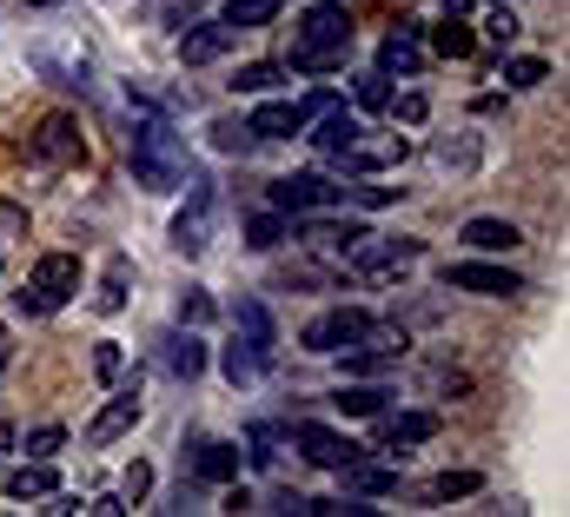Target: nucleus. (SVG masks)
I'll list each match as a JSON object with an SVG mask.
<instances>
[{
  "label": "nucleus",
  "mask_w": 570,
  "mask_h": 517,
  "mask_svg": "<svg viewBox=\"0 0 570 517\" xmlns=\"http://www.w3.org/2000/svg\"><path fill=\"white\" fill-rule=\"evenodd\" d=\"M127 159H134V179H140L146 193H179L186 186V139L166 127L159 114H146L140 127H134Z\"/></svg>",
  "instance_id": "f257e3e1"
},
{
  "label": "nucleus",
  "mask_w": 570,
  "mask_h": 517,
  "mask_svg": "<svg viewBox=\"0 0 570 517\" xmlns=\"http://www.w3.org/2000/svg\"><path fill=\"white\" fill-rule=\"evenodd\" d=\"M73 292H80V258L73 253H40L33 258V272H27V285L13 292V305L40 319V312H60Z\"/></svg>",
  "instance_id": "f03ea898"
},
{
  "label": "nucleus",
  "mask_w": 570,
  "mask_h": 517,
  "mask_svg": "<svg viewBox=\"0 0 570 517\" xmlns=\"http://www.w3.org/2000/svg\"><path fill=\"white\" fill-rule=\"evenodd\" d=\"M285 451H298V458H305V465H318V471H338V465L365 458V445H358V438H345V431H332V425H318V418L285 425Z\"/></svg>",
  "instance_id": "7ed1b4c3"
},
{
  "label": "nucleus",
  "mask_w": 570,
  "mask_h": 517,
  "mask_svg": "<svg viewBox=\"0 0 570 517\" xmlns=\"http://www.w3.org/2000/svg\"><path fill=\"white\" fill-rule=\"evenodd\" d=\"M425 258V240H379V233H358L352 246H345V272L352 279H379V272H405V265H419Z\"/></svg>",
  "instance_id": "20e7f679"
},
{
  "label": "nucleus",
  "mask_w": 570,
  "mask_h": 517,
  "mask_svg": "<svg viewBox=\"0 0 570 517\" xmlns=\"http://www.w3.org/2000/svg\"><path fill=\"white\" fill-rule=\"evenodd\" d=\"M438 279H444V292H478V299H518V292H531L511 265H491V258H451Z\"/></svg>",
  "instance_id": "39448f33"
},
{
  "label": "nucleus",
  "mask_w": 570,
  "mask_h": 517,
  "mask_svg": "<svg viewBox=\"0 0 570 517\" xmlns=\"http://www.w3.org/2000/svg\"><path fill=\"white\" fill-rule=\"evenodd\" d=\"M352 47V20L332 7V0H318L298 27H292V60H305V53H345Z\"/></svg>",
  "instance_id": "423d86ee"
},
{
  "label": "nucleus",
  "mask_w": 570,
  "mask_h": 517,
  "mask_svg": "<svg viewBox=\"0 0 570 517\" xmlns=\"http://www.w3.org/2000/svg\"><path fill=\"white\" fill-rule=\"evenodd\" d=\"M405 153H412V139L405 133H352L332 159L345 166V173H385V166H405Z\"/></svg>",
  "instance_id": "0eeeda50"
},
{
  "label": "nucleus",
  "mask_w": 570,
  "mask_h": 517,
  "mask_svg": "<svg viewBox=\"0 0 570 517\" xmlns=\"http://www.w3.org/2000/svg\"><path fill=\"white\" fill-rule=\"evenodd\" d=\"M273 206H279L285 220H298V213H325V206H338L345 199V186H332L325 173H285L273 179V193H266Z\"/></svg>",
  "instance_id": "6e6552de"
},
{
  "label": "nucleus",
  "mask_w": 570,
  "mask_h": 517,
  "mask_svg": "<svg viewBox=\"0 0 570 517\" xmlns=\"http://www.w3.org/2000/svg\"><path fill=\"white\" fill-rule=\"evenodd\" d=\"M365 325H372V312H365V305H332V312H318V319L298 332V345H305V352H318V359H332V352H345Z\"/></svg>",
  "instance_id": "1a4fd4ad"
},
{
  "label": "nucleus",
  "mask_w": 570,
  "mask_h": 517,
  "mask_svg": "<svg viewBox=\"0 0 570 517\" xmlns=\"http://www.w3.org/2000/svg\"><path fill=\"white\" fill-rule=\"evenodd\" d=\"M193 186V199L179 206V220H173V253H186V258H199L206 246H213V186L206 179H186Z\"/></svg>",
  "instance_id": "9d476101"
},
{
  "label": "nucleus",
  "mask_w": 570,
  "mask_h": 517,
  "mask_svg": "<svg viewBox=\"0 0 570 517\" xmlns=\"http://www.w3.org/2000/svg\"><path fill=\"white\" fill-rule=\"evenodd\" d=\"M405 345H412V339H405L399 325H379V319H372V325L345 345V372H385V365L405 359Z\"/></svg>",
  "instance_id": "9b49d317"
},
{
  "label": "nucleus",
  "mask_w": 570,
  "mask_h": 517,
  "mask_svg": "<svg viewBox=\"0 0 570 517\" xmlns=\"http://www.w3.org/2000/svg\"><path fill=\"white\" fill-rule=\"evenodd\" d=\"M140 411H146V404H140V379H134V386H120L107 404H100V411H94V425H87V445H94V451L120 445V438L140 425Z\"/></svg>",
  "instance_id": "f8f14e48"
},
{
  "label": "nucleus",
  "mask_w": 570,
  "mask_h": 517,
  "mask_svg": "<svg viewBox=\"0 0 570 517\" xmlns=\"http://www.w3.org/2000/svg\"><path fill=\"white\" fill-rule=\"evenodd\" d=\"M153 345H159V365H166L179 386H193V379L206 372V339H199V325H173V332H159Z\"/></svg>",
  "instance_id": "ddd939ff"
},
{
  "label": "nucleus",
  "mask_w": 570,
  "mask_h": 517,
  "mask_svg": "<svg viewBox=\"0 0 570 517\" xmlns=\"http://www.w3.org/2000/svg\"><path fill=\"white\" fill-rule=\"evenodd\" d=\"M186 465H193L199 485H233V478H239V445L193 431V438H186Z\"/></svg>",
  "instance_id": "4468645a"
},
{
  "label": "nucleus",
  "mask_w": 570,
  "mask_h": 517,
  "mask_svg": "<svg viewBox=\"0 0 570 517\" xmlns=\"http://www.w3.org/2000/svg\"><path fill=\"white\" fill-rule=\"evenodd\" d=\"M27 153L40 159V166H73L80 159V127H73V114H47L33 139H27Z\"/></svg>",
  "instance_id": "2eb2a0df"
},
{
  "label": "nucleus",
  "mask_w": 570,
  "mask_h": 517,
  "mask_svg": "<svg viewBox=\"0 0 570 517\" xmlns=\"http://www.w3.org/2000/svg\"><path fill=\"white\" fill-rule=\"evenodd\" d=\"M425 438H438V411H379V445L385 451H405V445H425Z\"/></svg>",
  "instance_id": "dca6fc26"
},
{
  "label": "nucleus",
  "mask_w": 570,
  "mask_h": 517,
  "mask_svg": "<svg viewBox=\"0 0 570 517\" xmlns=\"http://www.w3.org/2000/svg\"><path fill=\"white\" fill-rule=\"evenodd\" d=\"M233 40H239V33H233L226 20L186 27V33H179V60H186V67H213V60H226V53H233Z\"/></svg>",
  "instance_id": "f3484780"
},
{
  "label": "nucleus",
  "mask_w": 570,
  "mask_h": 517,
  "mask_svg": "<svg viewBox=\"0 0 570 517\" xmlns=\"http://www.w3.org/2000/svg\"><path fill=\"white\" fill-rule=\"evenodd\" d=\"M379 74H385V80H419V74H425L419 27H399V33H385V47H379Z\"/></svg>",
  "instance_id": "a211bd4d"
},
{
  "label": "nucleus",
  "mask_w": 570,
  "mask_h": 517,
  "mask_svg": "<svg viewBox=\"0 0 570 517\" xmlns=\"http://www.w3.org/2000/svg\"><path fill=\"white\" fill-rule=\"evenodd\" d=\"M233 332H239V339H246V345L273 365V352H279V325H273L266 299H239V305H233Z\"/></svg>",
  "instance_id": "6ab92c4d"
},
{
  "label": "nucleus",
  "mask_w": 570,
  "mask_h": 517,
  "mask_svg": "<svg viewBox=\"0 0 570 517\" xmlns=\"http://www.w3.org/2000/svg\"><path fill=\"white\" fill-rule=\"evenodd\" d=\"M358 233H365L358 220H325V213H298V240H305L312 253H338V258H345V246H352Z\"/></svg>",
  "instance_id": "aec40b11"
},
{
  "label": "nucleus",
  "mask_w": 570,
  "mask_h": 517,
  "mask_svg": "<svg viewBox=\"0 0 570 517\" xmlns=\"http://www.w3.org/2000/svg\"><path fill=\"white\" fill-rule=\"evenodd\" d=\"M338 478H345V498H392V491L405 485L392 465H372V458H352V465H338Z\"/></svg>",
  "instance_id": "412c9836"
},
{
  "label": "nucleus",
  "mask_w": 570,
  "mask_h": 517,
  "mask_svg": "<svg viewBox=\"0 0 570 517\" xmlns=\"http://www.w3.org/2000/svg\"><path fill=\"white\" fill-rule=\"evenodd\" d=\"M471 253H484V258H504V253H518L524 246V233L511 226V220H464V233H458Z\"/></svg>",
  "instance_id": "4be33fe9"
},
{
  "label": "nucleus",
  "mask_w": 570,
  "mask_h": 517,
  "mask_svg": "<svg viewBox=\"0 0 570 517\" xmlns=\"http://www.w3.org/2000/svg\"><path fill=\"white\" fill-rule=\"evenodd\" d=\"M60 491V478H53V458H27V465H13L7 471V498H53Z\"/></svg>",
  "instance_id": "5701e85b"
},
{
  "label": "nucleus",
  "mask_w": 570,
  "mask_h": 517,
  "mask_svg": "<svg viewBox=\"0 0 570 517\" xmlns=\"http://www.w3.org/2000/svg\"><path fill=\"white\" fill-rule=\"evenodd\" d=\"M352 133H358V114H352V107H338V100H332V107H325V114H318V120H312V127H305V139H312V146H318V153H325V159H332V153H338V146H345V139H352Z\"/></svg>",
  "instance_id": "b1692460"
},
{
  "label": "nucleus",
  "mask_w": 570,
  "mask_h": 517,
  "mask_svg": "<svg viewBox=\"0 0 570 517\" xmlns=\"http://www.w3.org/2000/svg\"><path fill=\"white\" fill-rule=\"evenodd\" d=\"M279 451H285V425H273V418H259V425H246V465L253 471H273L279 465Z\"/></svg>",
  "instance_id": "393cba45"
},
{
  "label": "nucleus",
  "mask_w": 570,
  "mask_h": 517,
  "mask_svg": "<svg viewBox=\"0 0 570 517\" xmlns=\"http://www.w3.org/2000/svg\"><path fill=\"white\" fill-rule=\"evenodd\" d=\"M246 127H253V139H292V133H298V107H292V100H266Z\"/></svg>",
  "instance_id": "a878e982"
},
{
  "label": "nucleus",
  "mask_w": 570,
  "mask_h": 517,
  "mask_svg": "<svg viewBox=\"0 0 570 517\" xmlns=\"http://www.w3.org/2000/svg\"><path fill=\"white\" fill-rule=\"evenodd\" d=\"M127 285H134V258L114 253L107 272H100V299H94V305H100V312H120V305H127Z\"/></svg>",
  "instance_id": "bb28decb"
},
{
  "label": "nucleus",
  "mask_w": 570,
  "mask_h": 517,
  "mask_svg": "<svg viewBox=\"0 0 570 517\" xmlns=\"http://www.w3.org/2000/svg\"><path fill=\"white\" fill-rule=\"evenodd\" d=\"M219 372H226L233 386H253V379H266V359H259V352H253L246 339H233V345L219 352Z\"/></svg>",
  "instance_id": "cd10ccee"
},
{
  "label": "nucleus",
  "mask_w": 570,
  "mask_h": 517,
  "mask_svg": "<svg viewBox=\"0 0 570 517\" xmlns=\"http://www.w3.org/2000/svg\"><path fill=\"white\" fill-rule=\"evenodd\" d=\"M345 418H379L385 404H392V391L385 386H338V398H332Z\"/></svg>",
  "instance_id": "c85d7f7f"
},
{
  "label": "nucleus",
  "mask_w": 570,
  "mask_h": 517,
  "mask_svg": "<svg viewBox=\"0 0 570 517\" xmlns=\"http://www.w3.org/2000/svg\"><path fill=\"white\" fill-rule=\"evenodd\" d=\"M279 7H285V0H226V13H219V20H226L233 33H246V27H273V20H279Z\"/></svg>",
  "instance_id": "c756f323"
},
{
  "label": "nucleus",
  "mask_w": 570,
  "mask_h": 517,
  "mask_svg": "<svg viewBox=\"0 0 570 517\" xmlns=\"http://www.w3.org/2000/svg\"><path fill=\"white\" fill-rule=\"evenodd\" d=\"M285 240H292V226H285L279 206H273V213H253V220H246V246H253V253H273V246H285Z\"/></svg>",
  "instance_id": "7c9ffc66"
},
{
  "label": "nucleus",
  "mask_w": 570,
  "mask_h": 517,
  "mask_svg": "<svg viewBox=\"0 0 570 517\" xmlns=\"http://www.w3.org/2000/svg\"><path fill=\"white\" fill-rule=\"evenodd\" d=\"M279 80H285V60H246L233 74V94H273Z\"/></svg>",
  "instance_id": "2f4dec72"
},
{
  "label": "nucleus",
  "mask_w": 570,
  "mask_h": 517,
  "mask_svg": "<svg viewBox=\"0 0 570 517\" xmlns=\"http://www.w3.org/2000/svg\"><path fill=\"white\" fill-rule=\"evenodd\" d=\"M471 491H484L478 471H444V478H431L425 485V505H451V498H471Z\"/></svg>",
  "instance_id": "473e14b6"
},
{
  "label": "nucleus",
  "mask_w": 570,
  "mask_h": 517,
  "mask_svg": "<svg viewBox=\"0 0 570 517\" xmlns=\"http://www.w3.org/2000/svg\"><path fill=\"white\" fill-rule=\"evenodd\" d=\"M504 80H511L518 94H531V87H544V80H551V60H538V53H518V60H504Z\"/></svg>",
  "instance_id": "72a5a7b5"
},
{
  "label": "nucleus",
  "mask_w": 570,
  "mask_h": 517,
  "mask_svg": "<svg viewBox=\"0 0 570 517\" xmlns=\"http://www.w3.org/2000/svg\"><path fill=\"white\" fill-rule=\"evenodd\" d=\"M431 40H438V53H451V60H471V53H478V40H471V27H464L458 13H451V20H444V27H438Z\"/></svg>",
  "instance_id": "f704fd0d"
},
{
  "label": "nucleus",
  "mask_w": 570,
  "mask_h": 517,
  "mask_svg": "<svg viewBox=\"0 0 570 517\" xmlns=\"http://www.w3.org/2000/svg\"><path fill=\"white\" fill-rule=\"evenodd\" d=\"M213 319H219V305H213L199 285H186V292H179V325H213Z\"/></svg>",
  "instance_id": "c9c22d12"
},
{
  "label": "nucleus",
  "mask_w": 570,
  "mask_h": 517,
  "mask_svg": "<svg viewBox=\"0 0 570 517\" xmlns=\"http://www.w3.org/2000/svg\"><path fill=\"white\" fill-rule=\"evenodd\" d=\"M120 372H127V352H120L114 339H100V345H94V379H100V386H120Z\"/></svg>",
  "instance_id": "e433bc0d"
},
{
  "label": "nucleus",
  "mask_w": 570,
  "mask_h": 517,
  "mask_svg": "<svg viewBox=\"0 0 570 517\" xmlns=\"http://www.w3.org/2000/svg\"><path fill=\"white\" fill-rule=\"evenodd\" d=\"M213 146H219V153H253L259 139H253L246 120H219V127H213Z\"/></svg>",
  "instance_id": "4c0bfd02"
},
{
  "label": "nucleus",
  "mask_w": 570,
  "mask_h": 517,
  "mask_svg": "<svg viewBox=\"0 0 570 517\" xmlns=\"http://www.w3.org/2000/svg\"><path fill=\"white\" fill-rule=\"evenodd\" d=\"M431 153H438V166H458V173L478 166V139H438Z\"/></svg>",
  "instance_id": "58836bf2"
},
{
  "label": "nucleus",
  "mask_w": 570,
  "mask_h": 517,
  "mask_svg": "<svg viewBox=\"0 0 570 517\" xmlns=\"http://www.w3.org/2000/svg\"><path fill=\"white\" fill-rule=\"evenodd\" d=\"M484 40H491V47H511V40H518V13H511L504 0H498V13L484 20Z\"/></svg>",
  "instance_id": "ea45409f"
},
{
  "label": "nucleus",
  "mask_w": 570,
  "mask_h": 517,
  "mask_svg": "<svg viewBox=\"0 0 570 517\" xmlns=\"http://www.w3.org/2000/svg\"><path fill=\"white\" fill-rule=\"evenodd\" d=\"M358 107H365V114L392 107V80H385V74H365V80H358Z\"/></svg>",
  "instance_id": "a19ab883"
},
{
  "label": "nucleus",
  "mask_w": 570,
  "mask_h": 517,
  "mask_svg": "<svg viewBox=\"0 0 570 517\" xmlns=\"http://www.w3.org/2000/svg\"><path fill=\"white\" fill-rule=\"evenodd\" d=\"M67 445V431L60 425H40V431H27V458H53Z\"/></svg>",
  "instance_id": "79ce46f5"
},
{
  "label": "nucleus",
  "mask_w": 570,
  "mask_h": 517,
  "mask_svg": "<svg viewBox=\"0 0 570 517\" xmlns=\"http://www.w3.org/2000/svg\"><path fill=\"white\" fill-rule=\"evenodd\" d=\"M332 100H338V94H332V87H312V94H305V100H292V107H298V133L312 127V120H318V114H325V107H332Z\"/></svg>",
  "instance_id": "37998d69"
},
{
  "label": "nucleus",
  "mask_w": 570,
  "mask_h": 517,
  "mask_svg": "<svg viewBox=\"0 0 570 517\" xmlns=\"http://www.w3.org/2000/svg\"><path fill=\"white\" fill-rule=\"evenodd\" d=\"M146 491H153V471H146V465H134V471H127V485H120V505L134 511V505H140Z\"/></svg>",
  "instance_id": "c03bdc74"
},
{
  "label": "nucleus",
  "mask_w": 570,
  "mask_h": 517,
  "mask_svg": "<svg viewBox=\"0 0 570 517\" xmlns=\"http://www.w3.org/2000/svg\"><path fill=\"white\" fill-rule=\"evenodd\" d=\"M425 114H431V107H425V94H399V120H405V127H419Z\"/></svg>",
  "instance_id": "a18cd8bd"
},
{
  "label": "nucleus",
  "mask_w": 570,
  "mask_h": 517,
  "mask_svg": "<svg viewBox=\"0 0 570 517\" xmlns=\"http://www.w3.org/2000/svg\"><path fill=\"white\" fill-rule=\"evenodd\" d=\"M0 365H7V345H0Z\"/></svg>",
  "instance_id": "49530a36"
},
{
  "label": "nucleus",
  "mask_w": 570,
  "mask_h": 517,
  "mask_svg": "<svg viewBox=\"0 0 570 517\" xmlns=\"http://www.w3.org/2000/svg\"><path fill=\"white\" fill-rule=\"evenodd\" d=\"M332 7H338V0H332Z\"/></svg>",
  "instance_id": "de8ad7c7"
},
{
  "label": "nucleus",
  "mask_w": 570,
  "mask_h": 517,
  "mask_svg": "<svg viewBox=\"0 0 570 517\" xmlns=\"http://www.w3.org/2000/svg\"><path fill=\"white\" fill-rule=\"evenodd\" d=\"M491 7H498V0H491Z\"/></svg>",
  "instance_id": "09e8293b"
}]
</instances>
